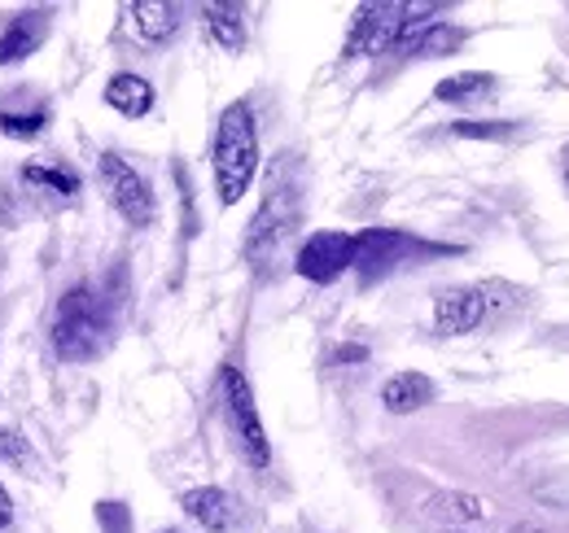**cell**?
<instances>
[{
	"label": "cell",
	"mask_w": 569,
	"mask_h": 533,
	"mask_svg": "<svg viewBox=\"0 0 569 533\" xmlns=\"http://www.w3.org/2000/svg\"><path fill=\"white\" fill-rule=\"evenodd\" d=\"M491 315V298L487 289H469V284H456V289H442L433 298V329L442 336H469L478 333Z\"/></svg>",
	"instance_id": "10"
},
{
	"label": "cell",
	"mask_w": 569,
	"mask_h": 533,
	"mask_svg": "<svg viewBox=\"0 0 569 533\" xmlns=\"http://www.w3.org/2000/svg\"><path fill=\"white\" fill-rule=\"evenodd\" d=\"M338 359H342V363H363V359H368V350H363V345H342V350H338Z\"/></svg>",
	"instance_id": "25"
},
{
	"label": "cell",
	"mask_w": 569,
	"mask_h": 533,
	"mask_svg": "<svg viewBox=\"0 0 569 533\" xmlns=\"http://www.w3.org/2000/svg\"><path fill=\"white\" fill-rule=\"evenodd\" d=\"M0 464H22V467H31L36 460H31V446L22 442V433H13L9 424H0Z\"/></svg>",
	"instance_id": "22"
},
{
	"label": "cell",
	"mask_w": 569,
	"mask_h": 533,
	"mask_svg": "<svg viewBox=\"0 0 569 533\" xmlns=\"http://www.w3.org/2000/svg\"><path fill=\"white\" fill-rule=\"evenodd\" d=\"M97 184H101L106 201L123 214V223H132V228H153V219H158L153 189H149V180H144L128 158L101 153V158H97Z\"/></svg>",
	"instance_id": "6"
},
{
	"label": "cell",
	"mask_w": 569,
	"mask_h": 533,
	"mask_svg": "<svg viewBox=\"0 0 569 533\" xmlns=\"http://www.w3.org/2000/svg\"><path fill=\"white\" fill-rule=\"evenodd\" d=\"M403 31V4L399 0H377V4H359L342 44V58H377V53H395Z\"/></svg>",
	"instance_id": "7"
},
{
	"label": "cell",
	"mask_w": 569,
	"mask_h": 533,
	"mask_svg": "<svg viewBox=\"0 0 569 533\" xmlns=\"http://www.w3.org/2000/svg\"><path fill=\"white\" fill-rule=\"evenodd\" d=\"M219 394H223V420H228V438H232L237 455L254 472H263V467L272 464V442H268L254 390H250V381H246V372L237 363H228L219 372Z\"/></svg>",
	"instance_id": "4"
},
{
	"label": "cell",
	"mask_w": 569,
	"mask_h": 533,
	"mask_svg": "<svg viewBox=\"0 0 569 533\" xmlns=\"http://www.w3.org/2000/svg\"><path fill=\"white\" fill-rule=\"evenodd\" d=\"M491 97H496V74H487V70H460L433 88V101H442V105H478Z\"/></svg>",
	"instance_id": "19"
},
{
	"label": "cell",
	"mask_w": 569,
	"mask_h": 533,
	"mask_svg": "<svg viewBox=\"0 0 569 533\" xmlns=\"http://www.w3.org/2000/svg\"><path fill=\"white\" fill-rule=\"evenodd\" d=\"M465 40H469L465 27H451L447 18H433V22H426L421 31H412L395 53H403V58H451Z\"/></svg>",
	"instance_id": "15"
},
{
	"label": "cell",
	"mask_w": 569,
	"mask_h": 533,
	"mask_svg": "<svg viewBox=\"0 0 569 533\" xmlns=\"http://www.w3.org/2000/svg\"><path fill=\"white\" fill-rule=\"evenodd\" d=\"M162 533H180V530H162Z\"/></svg>",
	"instance_id": "28"
},
{
	"label": "cell",
	"mask_w": 569,
	"mask_h": 533,
	"mask_svg": "<svg viewBox=\"0 0 569 533\" xmlns=\"http://www.w3.org/2000/svg\"><path fill=\"white\" fill-rule=\"evenodd\" d=\"M561 184H566V193H569V144L561 149Z\"/></svg>",
	"instance_id": "26"
},
{
	"label": "cell",
	"mask_w": 569,
	"mask_h": 533,
	"mask_svg": "<svg viewBox=\"0 0 569 533\" xmlns=\"http://www.w3.org/2000/svg\"><path fill=\"white\" fill-rule=\"evenodd\" d=\"M429 254H456V250L429 245V241L408 237L399 228H368V232H356V266L351 271H359L363 284H377L395 266L412 263V259H429Z\"/></svg>",
	"instance_id": "5"
},
{
	"label": "cell",
	"mask_w": 569,
	"mask_h": 533,
	"mask_svg": "<svg viewBox=\"0 0 569 533\" xmlns=\"http://www.w3.org/2000/svg\"><path fill=\"white\" fill-rule=\"evenodd\" d=\"M53 31V9H22L4 22L0 31V67H18L31 53H40V44Z\"/></svg>",
	"instance_id": "11"
},
{
	"label": "cell",
	"mask_w": 569,
	"mask_h": 533,
	"mask_svg": "<svg viewBox=\"0 0 569 533\" xmlns=\"http://www.w3.org/2000/svg\"><path fill=\"white\" fill-rule=\"evenodd\" d=\"M447 533H465V530H447Z\"/></svg>",
	"instance_id": "27"
},
{
	"label": "cell",
	"mask_w": 569,
	"mask_h": 533,
	"mask_svg": "<svg viewBox=\"0 0 569 533\" xmlns=\"http://www.w3.org/2000/svg\"><path fill=\"white\" fill-rule=\"evenodd\" d=\"M180 4H167V0H137L128 4V22L132 31L141 36L144 44H167L176 31H180Z\"/></svg>",
	"instance_id": "16"
},
{
	"label": "cell",
	"mask_w": 569,
	"mask_h": 533,
	"mask_svg": "<svg viewBox=\"0 0 569 533\" xmlns=\"http://www.w3.org/2000/svg\"><path fill=\"white\" fill-rule=\"evenodd\" d=\"M18 184H22V198L49 201V205L79 198V175L62 162H22Z\"/></svg>",
	"instance_id": "13"
},
{
	"label": "cell",
	"mask_w": 569,
	"mask_h": 533,
	"mask_svg": "<svg viewBox=\"0 0 569 533\" xmlns=\"http://www.w3.org/2000/svg\"><path fill=\"white\" fill-rule=\"evenodd\" d=\"M97 521H101L106 533H132V521H128L123 503H97Z\"/></svg>",
	"instance_id": "23"
},
{
	"label": "cell",
	"mask_w": 569,
	"mask_h": 533,
	"mask_svg": "<svg viewBox=\"0 0 569 533\" xmlns=\"http://www.w3.org/2000/svg\"><path fill=\"white\" fill-rule=\"evenodd\" d=\"M53 123V97L40 92L36 83L22 88H4L0 92V135L9 140H36L49 132Z\"/></svg>",
	"instance_id": "9"
},
{
	"label": "cell",
	"mask_w": 569,
	"mask_h": 533,
	"mask_svg": "<svg viewBox=\"0 0 569 533\" xmlns=\"http://www.w3.org/2000/svg\"><path fill=\"white\" fill-rule=\"evenodd\" d=\"M211 171L219 205H237L250 193L259 175V123H254L250 101H232L219 114L211 140Z\"/></svg>",
	"instance_id": "3"
},
{
	"label": "cell",
	"mask_w": 569,
	"mask_h": 533,
	"mask_svg": "<svg viewBox=\"0 0 569 533\" xmlns=\"http://www.w3.org/2000/svg\"><path fill=\"white\" fill-rule=\"evenodd\" d=\"M302 223V162L293 153H281L268 171V189L263 201L241 237V254L259 275H272V266L281 259V250L293 241Z\"/></svg>",
	"instance_id": "1"
},
{
	"label": "cell",
	"mask_w": 569,
	"mask_h": 533,
	"mask_svg": "<svg viewBox=\"0 0 569 533\" xmlns=\"http://www.w3.org/2000/svg\"><path fill=\"white\" fill-rule=\"evenodd\" d=\"M114 324H119V302L110 289L101 284H74L58 298V311H53V354L62 363H92L110 350L114 341Z\"/></svg>",
	"instance_id": "2"
},
{
	"label": "cell",
	"mask_w": 569,
	"mask_h": 533,
	"mask_svg": "<svg viewBox=\"0 0 569 533\" xmlns=\"http://www.w3.org/2000/svg\"><path fill=\"white\" fill-rule=\"evenodd\" d=\"M13 525V499H9V490L0 485V533Z\"/></svg>",
	"instance_id": "24"
},
{
	"label": "cell",
	"mask_w": 569,
	"mask_h": 533,
	"mask_svg": "<svg viewBox=\"0 0 569 533\" xmlns=\"http://www.w3.org/2000/svg\"><path fill=\"white\" fill-rule=\"evenodd\" d=\"M521 132V123H512V119H456L451 123V135H460V140H512V135Z\"/></svg>",
	"instance_id": "21"
},
{
	"label": "cell",
	"mask_w": 569,
	"mask_h": 533,
	"mask_svg": "<svg viewBox=\"0 0 569 533\" xmlns=\"http://www.w3.org/2000/svg\"><path fill=\"white\" fill-rule=\"evenodd\" d=\"M351 266H356V232H311L293 254V271L311 284H333Z\"/></svg>",
	"instance_id": "8"
},
{
	"label": "cell",
	"mask_w": 569,
	"mask_h": 533,
	"mask_svg": "<svg viewBox=\"0 0 569 533\" xmlns=\"http://www.w3.org/2000/svg\"><path fill=\"white\" fill-rule=\"evenodd\" d=\"M180 507L193 525H202L207 533H228L241 525V503L219 490V485H198V490H184L180 494Z\"/></svg>",
	"instance_id": "12"
},
{
	"label": "cell",
	"mask_w": 569,
	"mask_h": 533,
	"mask_svg": "<svg viewBox=\"0 0 569 533\" xmlns=\"http://www.w3.org/2000/svg\"><path fill=\"white\" fill-rule=\"evenodd\" d=\"M202 27H207L214 49H223V53H241L246 49V9L241 4H207L202 9Z\"/></svg>",
	"instance_id": "20"
},
{
	"label": "cell",
	"mask_w": 569,
	"mask_h": 533,
	"mask_svg": "<svg viewBox=\"0 0 569 533\" xmlns=\"http://www.w3.org/2000/svg\"><path fill=\"white\" fill-rule=\"evenodd\" d=\"M106 105L114 114H123V119H144V114H153V83L144 74L119 70L106 83Z\"/></svg>",
	"instance_id": "17"
},
{
	"label": "cell",
	"mask_w": 569,
	"mask_h": 533,
	"mask_svg": "<svg viewBox=\"0 0 569 533\" xmlns=\"http://www.w3.org/2000/svg\"><path fill=\"white\" fill-rule=\"evenodd\" d=\"M438 399V385L429 381L426 372H395L386 385H381V406L390 415H412L429 402Z\"/></svg>",
	"instance_id": "14"
},
{
	"label": "cell",
	"mask_w": 569,
	"mask_h": 533,
	"mask_svg": "<svg viewBox=\"0 0 569 533\" xmlns=\"http://www.w3.org/2000/svg\"><path fill=\"white\" fill-rule=\"evenodd\" d=\"M426 516L447 521V525H482L491 516V503L478 494H465V490H438L426 499Z\"/></svg>",
	"instance_id": "18"
}]
</instances>
